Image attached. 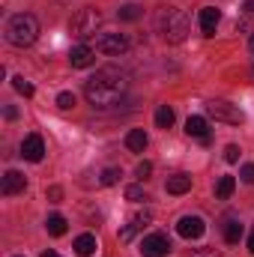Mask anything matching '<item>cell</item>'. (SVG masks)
<instances>
[{
	"instance_id": "26",
	"label": "cell",
	"mask_w": 254,
	"mask_h": 257,
	"mask_svg": "<svg viewBox=\"0 0 254 257\" xmlns=\"http://www.w3.org/2000/svg\"><path fill=\"white\" fill-rule=\"evenodd\" d=\"M224 162H230V165L239 162V147H236V144H227V147H224Z\"/></svg>"
},
{
	"instance_id": "17",
	"label": "cell",
	"mask_w": 254,
	"mask_h": 257,
	"mask_svg": "<svg viewBox=\"0 0 254 257\" xmlns=\"http://www.w3.org/2000/svg\"><path fill=\"white\" fill-rule=\"evenodd\" d=\"M191 189V177L189 174H174L168 180V194H186Z\"/></svg>"
},
{
	"instance_id": "20",
	"label": "cell",
	"mask_w": 254,
	"mask_h": 257,
	"mask_svg": "<svg viewBox=\"0 0 254 257\" xmlns=\"http://www.w3.org/2000/svg\"><path fill=\"white\" fill-rule=\"evenodd\" d=\"M224 239H227V242H230V245H236V242H239V239H242V224H239V221H233V218H230V221H227V224H224Z\"/></svg>"
},
{
	"instance_id": "2",
	"label": "cell",
	"mask_w": 254,
	"mask_h": 257,
	"mask_svg": "<svg viewBox=\"0 0 254 257\" xmlns=\"http://www.w3.org/2000/svg\"><path fill=\"white\" fill-rule=\"evenodd\" d=\"M156 27H159V33L165 36V42L180 45V42L189 36V15H186L180 6H162L159 15H156Z\"/></svg>"
},
{
	"instance_id": "31",
	"label": "cell",
	"mask_w": 254,
	"mask_h": 257,
	"mask_svg": "<svg viewBox=\"0 0 254 257\" xmlns=\"http://www.w3.org/2000/svg\"><path fill=\"white\" fill-rule=\"evenodd\" d=\"M60 189H57V186H54V189H48V197H51V200H54V203H57V200H60Z\"/></svg>"
},
{
	"instance_id": "7",
	"label": "cell",
	"mask_w": 254,
	"mask_h": 257,
	"mask_svg": "<svg viewBox=\"0 0 254 257\" xmlns=\"http://www.w3.org/2000/svg\"><path fill=\"white\" fill-rule=\"evenodd\" d=\"M171 254V239L168 233H150L141 239V257H168Z\"/></svg>"
},
{
	"instance_id": "27",
	"label": "cell",
	"mask_w": 254,
	"mask_h": 257,
	"mask_svg": "<svg viewBox=\"0 0 254 257\" xmlns=\"http://www.w3.org/2000/svg\"><path fill=\"white\" fill-rule=\"evenodd\" d=\"M57 108H63V111L75 108V96H72V93H60V96H57Z\"/></svg>"
},
{
	"instance_id": "22",
	"label": "cell",
	"mask_w": 254,
	"mask_h": 257,
	"mask_svg": "<svg viewBox=\"0 0 254 257\" xmlns=\"http://www.w3.org/2000/svg\"><path fill=\"white\" fill-rule=\"evenodd\" d=\"M45 227H48V233H51V236H63V233H66V218H63V215H48Z\"/></svg>"
},
{
	"instance_id": "8",
	"label": "cell",
	"mask_w": 254,
	"mask_h": 257,
	"mask_svg": "<svg viewBox=\"0 0 254 257\" xmlns=\"http://www.w3.org/2000/svg\"><path fill=\"white\" fill-rule=\"evenodd\" d=\"M203 230H206V224H203L200 215H183V218L177 221V233H180L183 239H200Z\"/></svg>"
},
{
	"instance_id": "30",
	"label": "cell",
	"mask_w": 254,
	"mask_h": 257,
	"mask_svg": "<svg viewBox=\"0 0 254 257\" xmlns=\"http://www.w3.org/2000/svg\"><path fill=\"white\" fill-rule=\"evenodd\" d=\"M242 180L245 183H254V165H242Z\"/></svg>"
},
{
	"instance_id": "12",
	"label": "cell",
	"mask_w": 254,
	"mask_h": 257,
	"mask_svg": "<svg viewBox=\"0 0 254 257\" xmlns=\"http://www.w3.org/2000/svg\"><path fill=\"white\" fill-rule=\"evenodd\" d=\"M24 186H27L24 174H18V171H6V174H3V183H0V192L6 194V197H12V194L24 192Z\"/></svg>"
},
{
	"instance_id": "13",
	"label": "cell",
	"mask_w": 254,
	"mask_h": 257,
	"mask_svg": "<svg viewBox=\"0 0 254 257\" xmlns=\"http://www.w3.org/2000/svg\"><path fill=\"white\" fill-rule=\"evenodd\" d=\"M218 21H221V12H218L215 6H203V9H200V33H203V36H215Z\"/></svg>"
},
{
	"instance_id": "18",
	"label": "cell",
	"mask_w": 254,
	"mask_h": 257,
	"mask_svg": "<svg viewBox=\"0 0 254 257\" xmlns=\"http://www.w3.org/2000/svg\"><path fill=\"white\" fill-rule=\"evenodd\" d=\"M233 189H236V180H233V177H218V183H215V197H218V200H227V197L233 194Z\"/></svg>"
},
{
	"instance_id": "3",
	"label": "cell",
	"mask_w": 254,
	"mask_h": 257,
	"mask_svg": "<svg viewBox=\"0 0 254 257\" xmlns=\"http://www.w3.org/2000/svg\"><path fill=\"white\" fill-rule=\"evenodd\" d=\"M39 39V21L30 12H18L6 21V42L15 48H27Z\"/></svg>"
},
{
	"instance_id": "4",
	"label": "cell",
	"mask_w": 254,
	"mask_h": 257,
	"mask_svg": "<svg viewBox=\"0 0 254 257\" xmlns=\"http://www.w3.org/2000/svg\"><path fill=\"white\" fill-rule=\"evenodd\" d=\"M99 24H102V12H99V9H93V6H84V9H78V12L72 15L69 30H72V36L87 39V36H93V33H96V27H99Z\"/></svg>"
},
{
	"instance_id": "24",
	"label": "cell",
	"mask_w": 254,
	"mask_h": 257,
	"mask_svg": "<svg viewBox=\"0 0 254 257\" xmlns=\"http://www.w3.org/2000/svg\"><path fill=\"white\" fill-rule=\"evenodd\" d=\"M117 180H120V168H105V171H102V180H99V183H102V186H114Z\"/></svg>"
},
{
	"instance_id": "33",
	"label": "cell",
	"mask_w": 254,
	"mask_h": 257,
	"mask_svg": "<svg viewBox=\"0 0 254 257\" xmlns=\"http://www.w3.org/2000/svg\"><path fill=\"white\" fill-rule=\"evenodd\" d=\"M242 9H245V15H254V0H245V6H242Z\"/></svg>"
},
{
	"instance_id": "10",
	"label": "cell",
	"mask_w": 254,
	"mask_h": 257,
	"mask_svg": "<svg viewBox=\"0 0 254 257\" xmlns=\"http://www.w3.org/2000/svg\"><path fill=\"white\" fill-rule=\"evenodd\" d=\"M150 221H153V215H150V212L132 215V218H129V224L123 227V230H120V242H132V239H135V233H141V230H144Z\"/></svg>"
},
{
	"instance_id": "35",
	"label": "cell",
	"mask_w": 254,
	"mask_h": 257,
	"mask_svg": "<svg viewBox=\"0 0 254 257\" xmlns=\"http://www.w3.org/2000/svg\"><path fill=\"white\" fill-rule=\"evenodd\" d=\"M248 51H251V57H254V33H251V39H248Z\"/></svg>"
},
{
	"instance_id": "9",
	"label": "cell",
	"mask_w": 254,
	"mask_h": 257,
	"mask_svg": "<svg viewBox=\"0 0 254 257\" xmlns=\"http://www.w3.org/2000/svg\"><path fill=\"white\" fill-rule=\"evenodd\" d=\"M21 156H24L27 162H42V159H45V141H42L39 135H27V138L21 141Z\"/></svg>"
},
{
	"instance_id": "6",
	"label": "cell",
	"mask_w": 254,
	"mask_h": 257,
	"mask_svg": "<svg viewBox=\"0 0 254 257\" xmlns=\"http://www.w3.org/2000/svg\"><path fill=\"white\" fill-rule=\"evenodd\" d=\"M96 51L99 54H108V57H120L129 51V39L123 33H102L96 39Z\"/></svg>"
},
{
	"instance_id": "16",
	"label": "cell",
	"mask_w": 254,
	"mask_h": 257,
	"mask_svg": "<svg viewBox=\"0 0 254 257\" xmlns=\"http://www.w3.org/2000/svg\"><path fill=\"white\" fill-rule=\"evenodd\" d=\"M96 248H99V245H96V236H93V233H81V236L75 239V254L78 257H90Z\"/></svg>"
},
{
	"instance_id": "32",
	"label": "cell",
	"mask_w": 254,
	"mask_h": 257,
	"mask_svg": "<svg viewBox=\"0 0 254 257\" xmlns=\"http://www.w3.org/2000/svg\"><path fill=\"white\" fill-rule=\"evenodd\" d=\"M3 114H6V120H15V117H18V111H15V108H12V105H9V108H6V111H3Z\"/></svg>"
},
{
	"instance_id": "29",
	"label": "cell",
	"mask_w": 254,
	"mask_h": 257,
	"mask_svg": "<svg viewBox=\"0 0 254 257\" xmlns=\"http://www.w3.org/2000/svg\"><path fill=\"white\" fill-rule=\"evenodd\" d=\"M150 174H153V165H150V162H141V165H138V180H147Z\"/></svg>"
},
{
	"instance_id": "15",
	"label": "cell",
	"mask_w": 254,
	"mask_h": 257,
	"mask_svg": "<svg viewBox=\"0 0 254 257\" xmlns=\"http://www.w3.org/2000/svg\"><path fill=\"white\" fill-rule=\"evenodd\" d=\"M147 144H150V138H147V132L144 128H132L126 135V147L132 153H144L147 150Z\"/></svg>"
},
{
	"instance_id": "28",
	"label": "cell",
	"mask_w": 254,
	"mask_h": 257,
	"mask_svg": "<svg viewBox=\"0 0 254 257\" xmlns=\"http://www.w3.org/2000/svg\"><path fill=\"white\" fill-rule=\"evenodd\" d=\"M183 257H221L215 248H194V251H189V254H183Z\"/></svg>"
},
{
	"instance_id": "19",
	"label": "cell",
	"mask_w": 254,
	"mask_h": 257,
	"mask_svg": "<svg viewBox=\"0 0 254 257\" xmlns=\"http://www.w3.org/2000/svg\"><path fill=\"white\" fill-rule=\"evenodd\" d=\"M141 15H144V9H141L138 3H126V6L117 9V18H120V21H138Z\"/></svg>"
},
{
	"instance_id": "11",
	"label": "cell",
	"mask_w": 254,
	"mask_h": 257,
	"mask_svg": "<svg viewBox=\"0 0 254 257\" xmlns=\"http://www.w3.org/2000/svg\"><path fill=\"white\" fill-rule=\"evenodd\" d=\"M69 63H72V69H87V66L96 63V51L90 45H75L69 51Z\"/></svg>"
},
{
	"instance_id": "21",
	"label": "cell",
	"mask_w": 254,
	"mask_h": 257,
	"mask_svg": "<svg viewBox=\"0 0 254 257\" xmlns=\"http://www.w3.org/2000/svg\"><path fill=\"white\" fill-rule=\"evenodd\" d=\"M156 126H159V128H171V126H174V108L162 105V108L156 111Z\"/></svg>"
},
{
	"instance_id": "14",
	"label": "cell",
	"mask_w": 254,
	"mask_h": 257,
	"mask_svg": "<svg viewBox=\"0 0 254 257\" xmlns=\"http://www.w3.org/2000/svg\"><path fill=\"white\" fill-rule=\"evenodd\" d=\"M186 135L203 141V144H209V132H206V120H203V117H189V120H186Z\"/></svg>"
},
{
	"instance_id": "1",
	"label": "cell",
	"mask_w": 254,
	"mask_h": 257,
	"mask_svg": "<svg viewBox=\"0 0 254 257\" xmlns=\"http://www.w3.org/2000/svg\"><path fill=\"white\" fill-rule=\"evenodd\" d=\"M126 93V78L117 69H102L84 84V96L93 108H111L123 99Z\"/></svg>"
},
{
	"instance_id": "25",
	"label": "cell",
	"mask_w": 254,
	"mask_h": 257,
	"mask_svg": "<svg viewBox=\"0 0 254 257\" xmlns=\"http://www.w3.org/2000/svg\"><path fill=\"white\" fill-rule=\"evenodd\" d=\"M12 87H15V90H18L21 96H33V84H27V81H24L21 75H18V78H12Z\"/></svg>"
},
{
	"instance_id": "36",
	"label": "cell",
	"mask_w": 254,
	"mask_h": 257,
	"mask_svg": "<svg viewBox=\"0 0 254 257\" xmlns=\"http://www.w3.org/2000/svg\"><path fill=\"white\" fill-rule=\"evenodd\" d=\"M42 257H60V254H57V251H45Z\"/></svg>"
},
{
	"instance_id": "23",
	"label": "cell",
	"mask_w": 254,
	"mask_h": 257,
	"mask_svg": "<svg viewBox=\"0 0 254 257\" xmlns=\"http://www.w3.org/2000/svg\"><path fill=\"white\" fill-rule=\"evenodd\" d=\"M126 200L141 203V200H150V194L144 192V186H129V189H126Z\"/></svg>"
},
{
	"instance_id": "5",
	"label": "cell",
	"mask_w": 254,
	"mask_h": 257,
	"mask_svg": "<svg viewBox=\"0 0 254 257\" xmlns=\"http://www.w3.org/2000/svg\"><path fill=\"white\" fill-rule=\"evenodd\" d=\"M206 114H209L212 120H218V123H230V126H239V123L245 120L242 111H239L236 105L224 102V99H212V102H206Z\"/></svg>"
},
{
	"instance_id": "34",
	"label": "cell",
	"mask_w": 254,
	"mask_h": 257,
	"mask_svg": "<svg viewBox=\"0 0 254 257\" xmlns=\"http://www.w3.org/2000/svg\"><path fill=\"white\" fill-rule=\"evenodd\" d=\"M248 251L254 254V227H251V236H248Z\"/></svg>"
}]
</instances>
